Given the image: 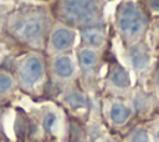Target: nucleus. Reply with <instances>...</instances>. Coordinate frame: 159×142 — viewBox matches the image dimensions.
I'll use <instances>...</instances> for the list:
<instances>
[{
    "label": "nucleus",
    "mask_w": 159,
    "mask_h": 142,
    "mask_svg": "<svg viewBox=\"0 0 159 142\" xmlns=\"http://www.w3.org/2000/svg\"><path fill=\"white\" fill-rule=\"evenodd\" d=\"M55 120H56V117H55L53 113H47L45 116V120H43V128H45V131H47V132L51 131V127L55 123Z\"/></svg>",
    "instance_id": "4468645a"
},
{
    "label": "nucleus",
    "mask_w": 159,
    "mask_h": 142,
    "mask_svg": "<svg viewBox=\"0 0 159 142\" xmlns=\"http://www.w3.org/2000/svg\"><path fill=\"white\" fill-rule=\"evenodd\" d=\"M82 36H83V40H86V42L94 45V46H99L103 42V32L98 27L84 29L82 32Z\"/></svg>",
    "instance_id": "0eeeda50"
},
{
    "label": "nucleus",
    "mask_w": 159,
    "mask_h": 142,
    "mask_svg": "<svg viewBox=\"0 0 159 142\" xmlns=\"http://www.w3.org/2000/svg\"><path fill=\"white\" fill-rule=\"evenodd\" d=\"M96 52L91 49H83L80 51V62L83 69H91L96 64Z\"/></svg>",
    "instance_id": "1a4fd4ad"
},
{
    "label": "nucleus",
    "mask_w": 159,
    "mask_h": 142,
    "mask_svg": "<svg viewBox=\"0 0 159 142\" xmlns=\"http://www.w3.org/2000/svg\"><path fill=\"white\" fill-rule=\"evenodd\" d=\"M132 62L137 69H144L148 65V52L143 47V45H137L130 50Z\"/></svg>",
    "instance_id": "39448f33"
},
{
    "label": "nucleus",
    "mask_w": 159,
    "mask_h": 142,
    "mask_svg": "<svg viewBox=\"0 0 159 142\" xmlns=\"http://www.w3.org/2000/svg\"><path fill=\"white\" fill-rule=\"evenodd\" d=\"M133 142H149L148 135L145 131H138L133 138Z\"/></svg>",
    "instance_id": "2eb2a0df"
},
{
    "label": "nucleus",
    "mask_w": 159,
    "mask_h": 142,
    "mask_svg": "<svg viewBox=\"0 0 159 142\" xmlns=\"http://www.w3.org/2000/svg\"><path fill=\"white\" fill-rule=\"evenodd\" d=\"M73 41V34L68 29H58L52 35V44L57 50L68 47Z\"/></svg>",
    "instance_id": "20e7f679"
},
{
    "label": "nucleus",
    "mask_w": 159,
    "mask_h": 142,
    "mask_svg": "<svg viewBox=\"0 0 159 142\" xmlns=\"http://www.w3.org/2000/svg\"><path fill=\"white\" fill-rule=\"evenodd\" d=\"M158 136H159V132H158Z\"/></svg>",
    "instance_id": "f3484780"
},
{
    "label": "nucleus",
    "mask_w": 159,
    "mask_h": 142,
    "mask_svg": "<svg viewBox=\"0 0 159 142\" xmlns=\"http://www.w3.org/2000/svg\"><path fill=\"white\" fill-rule=\"evenodd\" d=\"M150 4L153 5V7H159V1H152Z\"/></svg>",
    "instance_id": "dca6fc26"
},
{
    "label": "nucleus",
    "mask_w": 159,
    "mask_h": 142,
    "mask_svg": "<svg viewBox=\"0 0 159 142\" xmlns=\"http://www.w3.org/2000/svg\"><path fill=\"white\" fill-rule=\"evenodd\" d=\"M42 71H43L42 61L36 56H31L24 62L20 73H21V78L26 83H35L41 77Z\"/></svg>",
    "instance_id": "7ed1b4c3"
},
{
    "label": "nucleus",
    "mask_w": 159,
    "mask_h": 142,
    "mask_svg": "<svg viewBox=\"0 0 159 142\" xmlns=\"http://www.w3.org/2000/svg\"><path fill=\"white\" fill-rule=\"evenodd\" d=\"M40 32H41V25L39 22H36V21H30V22H27L25 25V27L22 30V36L25 39L30 40V39L36 37Z\"/></svg>",
    "instance_id": "9b49d317"
},
{
    "label": "nucleus",
    "mask_w": 159,
    "mask_h": 142,
    "mask_svg": "<svg viewBox=\"0 0 159 142\" xmlns=\"http://www.w3.org/2000/svg\"><path fill=\"white\" fill-rule=\"evenodd\" d=\"M111 116L116 123H123L129 117V110L123 105H114L111 108Z\"/></svg>",
    "instance_id": "9d476101"
},
{
    "label": "nucleus",
    "mask_w": 159,
    "mask_h": 142,
    "mask_svg": "<svg viewBox=\"0 0 159 142\" xmlns=\"http://www.w3.org/2000/svg\"><path fill=\"white\" fill-rule=\"evenodd\" d=\"M53 69H55V72L61 77H68L73 72L72 62L67 56H61L56 59L53 64Z\"/></svg>",
    "instance_id": "423d86ee"
},
{
    "label": "nucleus",
    "mask_w": 159,
    "mask_h": 142,
    "mask_svg": "<svg viewBox=\"0 0 159 142\" xmlns=\"http://www.w3.org/2000/svg\"><path fill=\"white\" fill-rule=\"evenodd\" d=\"M11 83H12V81H11V78L9 76L0 75V93L7 91L11 87Z\"/></svg>",
    "instance_id": "ddd939ff"
},
{
    "label": "nucleus",
    "mask_w": 159,
    "mask_h": 142,
    "mask_svg": "<svg viewBox=\"0 0 159 142\" xmlns=\"http://www.w3.org/2000/svg\"><path fill=\"white\" fill-rule=\"evenodd\" d=\"M112 82L118 87H128L130 81L127 71L122 67H117L112 73Z\"/></svg>",
    "instance_id": "6e6552de"
},
{
    "label": "nucleus",
    "mask_w": 159,
    "mask_h": 142,
    "mask_svg": "<svg viewBox=\"0 0 159 142\" xmlns=\"http://www.w3.org/2000/svg\"><path fill=\"white\" fill-rule=\"evenodd\" d=\"M65 11L73 21H88L94 11L91 1H65Z\"/></svg>",
    "instance_id": "f03ea898"
},
{
    "label": "nucleus",
    "mask_w": 159,
    "mask_h": 142,
    "mask_svg": "<svg viewBox=\"0 0 159 142\" xmlns=\"http://www.w3.org/2000/svg\"><path fill=\"white\" fill-rule=\"evenodd\" d=\"M118 24H119V29L123 34L133 36L142 30L144 20H143L140 11L138 10V7L135 5L127 4L122 10Z\"/></svg>",
    "instance_id": "f257e3e1"
},
{
    "label": "nucleus",
    "mask_w": 159,
    "mask_h": 142,
    "mask_svg": "<svg viewBox=\"0 0 159 142\" xmlns=\"http://www.w3.org/2000/svg\"><path fill=\"white\" fill-rule=\"evenodd\" d=\"M66 102L72 107V108H80V107H84L86 105V100L81 93L77 92H71L67 95L66 97Z\"/></svg>",
    "instance_id": "f8f14e48"
}]
</instances>
